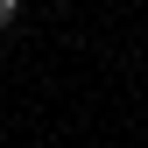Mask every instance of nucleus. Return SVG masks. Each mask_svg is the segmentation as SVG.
<instances>
[{
	"mask_svg": "<svg viewBox=\"0 0 148 148\" xmlns=\"http://www.w3.org/2000/svg\"><path fill=\"white\" fill-rule=\"evenodd\" d=\"M21 21V0H0V28H14Z\"/></svg>",
	"mask_w": 148,
	"mask_h": 148,
	"instance_id": "f257e3e1",
	"label": "nucleus"
}]
</instances>
